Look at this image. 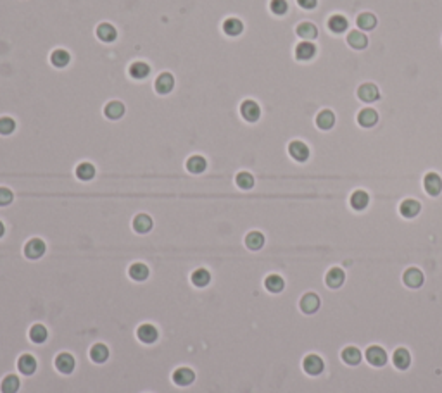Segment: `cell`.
<instances>
[{
  "label": "cell",
  "mask_w": 442,
  "mask_h": 393,
  "mask_svg": "<svg viewBox=\"0 0 442 393\" xmlns=\"http://www.w3.org/2000/svg\"><path fill=\"white\" fill-rule=\"evenodd\" d=\"M333 124H335V114H333L332 111L325 109L316 116V126H318L320 130H325V131L332 130Z\"/></svg>",
  "instance_id": "23"
},
{
  "label": "cell",
  "mask_w": 442,
  "mask_h": 393,
  "mask_svg": "<svg viewBox=\"0 0 442 393\" xmlns=\"http://www.w3.org/2000/svg\"><path fill=\"white\" fill-rule=\"evenodd\" d=\"M133 229L137 233H140V235H144V233H149L150 229H152V219H150V216L138 214L137 218L133 219Z\"/></svg>",
  "instance_id": "24"
},
{
  "label": "cell",
  "mask_w": 442,
  "mask_h": 393,
  "mask_svg": "<svg viewBox=\"0 0 442 393\" xmlns=\"http://www.w3.org/2000/svg\"><path fill=\"white\" fill-rule=\"evenodd\" d=\"M76 176H78L82 181H90V179L95 176V168H93L90 162H82V164L76 168Z\"/></svg>",
  "instance_id": "39"
},
{
  "label": "cell",
  "mask_w": 442,
  "mask_h": 393,
  "mask_svg": "<svg viewBox=\"0 0 442 393\" xmlns=\"http://www.w3.org/2000/svg\"><path fill=\"white\" fill-rule=\"evenodd\" d=\"M223 31L227 33L228 36H238L242 31H244V25H242L240 19L230 18L223 23Z\"/></svg>",
  "instance_id": "28"
},
{
  "label": "cell",
  "mask_w": 442,
  "mask_h": 393,
  "mask_svg": "<svg viewBox=\"0 0 442 393\" xmlns=\"http://www.w3.org/2000/svg\"><path fill=\"white\" fill-rule=\"evenodd\" d=\"M295 31H297V36H301V38L306 40V42L315 40L316 36H318V29H316V26L313 25V23H301Z\"/></svg>",
  "instance_id": "26"
},
{
  "label": "cell",
  "mask_w": 442,
  "mask_h": 393,
  "mask_svg": "<svg viewBox=\"0 0 442 393\" xmlns=\"http://www.w3.org/2000/svg\"><path fill=\"white\" fill-rule=\"evenodd\" d=\"M47 337H49V331H47V328L43 326V324H35V326H31V330H29V338H31V341H35V343H43V341L47 340Z\"/></svg>",
  "instance_id": "40"
},
{
  "label": "cell",
  "mask_w": 442,
  "mask_h": 393,
  "mask_svg": "<svg viewBox=\"0 0 442 393\" xmlns=\"http://www.w3.org/2000/svg\"><path fill=\"white\" fill-rule=\"evenodd\" d=\"M194 379H195V372L192 371L190 367H178L177 371L173 372V381L177 383L178 386L190 385Z\"/></svg>",
  "instance_id": "15"
},
{
  "label": "cell",
  "mask_w": 442,
  "mask_h": 393,
  "mask_svg": "<svg viewBox=\"0 0 442 393\" xmlns=\"http://www.w3.org/2000/svg\"><path fill=\"white\" fill-rule=\"evenodd\" d=\"M289 154L294 161L306 162L309 159V148L304 141L294 140V141H290V145H289Z\"/></svg>",
  "instance_id": "4"
},
{
  "label": "cell",
  "mask_w": 442,
  "mask_h": 393,
  "mask_svg": "<svg viewBox=\"0 0 442 393\" xmlns=\"http://www.w3.org/2000/svg\"><path fill=\"white\" fill-rule=\"evenodd\" d=\"M75 359H73V355L66 354V352H62V354H59L56 357V367L59 372H62V374H71L73 372V369H75Z\"/></svg>",
  "instance_id": "12"
},
{
  "label": "cell",
  "mask_w": 442,
  "mask_h": 393,
  "mask_svg": "<svg viewBox=\"0 0 442 393\" xmlns=\"http://www.w3.org/2000/svg\"><path fill=\"white\" fill-rule=\"evenodd\" d=\"M344 280H346V273H344L340 267H332L325 276L326 286L328 288H340L344 283Z\"/></svg>",
  "instance_id": "16"
},
{
  "label": "cell",
  "mask_w": 442,
  "mask_h": 393,
  "mask_svg": "<svg viewBox=\"0 0 442 393\" xmlns=\"http://www.w3.org/2000/svg\"><path fill=\"white\" fill-rule=\"evenodd\" d=\"M137 337L142 343H154L159 338V331L154 324H142L137 330Z\"/></svg>",
  "instance_id": "8"
},
{
  "label": "cell",
  "mask_w": 442,
  "mask_h": 393,
  "mask_svg": "<svg viewBox=\"0 0 442 393\" xmlns=\"http://www.w3.org/2000/svg\"><path fill=\"white\" fill-rule=\"evenodd\" d=\"M240 114L247 123H256L261 116V109L254 100H244L240 106Z\"/></svg>",
  "instance_id": "6"
},
{
  "label": "cell",
  "mask_w": 442,
  "mask_h": 393,
  "mask_svg": "<svg viewBox=\"0 0 442 393\" xmlns=\"http://www.w3.org/2000/svg\"><path fill=\"white\" fill-rule=\"evenodd\" d=\"M328 28L333 33H344L347 29V19L340 14H335L328 19Z\"/></svg>",
  "instance_id": "38"
},
{
  "label": "cell",
  "mask_w": 442,
  "mask_h": 393,
  "mask_svg": "<svg viewBox=\"0 0 442 393\" xmlns=\"http://www.w3.org/2000/svg\"><path fill=\"white\" fill-rule=\"evenodd\" d=\"M71 57L69 54L66 52V50H54L52 56H50V62L54 64L56 67H66L67 64H69Z\"/></svg>",
  "instance_id": "41"
},
{
  "label": "cell",
  "mask_w": 442,
  "mask_h": 393,
  "mask_svg": "<svg viewBox=\"0 0 442 393\" xmlns=\"http://www.w3.org/2000/svg\"><path fill=\"white\" fill-rule=\"evenodd\" d=\"M423 186L425 192L432 196H437L439 193L442 192V178L437 174V172H428L423 178Z\"/></svg>",
  "instance_id": "5"
},
{
  "label": "cell",
  "mask_w": 442,
  "mask_h": 393,
  "mask_svg": "<svg viewBox=\"0 0 442 393\" xmlns=\"http://www.w3.org/2000/svg\"><path fill=\"white\" fill-rule=\"evenodd\" d=\"M16 130V123L11 117H0V135H11Z\"/></svg>",
  "instance_id": "44"
},
{
  "label": "cell",
  "mask_w": 442,
  "mask_h": 393,
  "mask_svg": "<svg viewBox=\"0 0 442 393\" xmlns=\"http://www.w3.org/2000/svg\"><path fill=\"white\" fill-rule=\"evenodd\" d=\"M175 86V78L170 73H163L156 80V91L161 95H168Z\"/></svg>",
  "instance_id": "14"
},
{
  "label": "cell",
  "mask_w": 442,
  "mask_h": 393,
  "mask_svg": "<svg viewBox=\"0 0 442 393\" xmlns=\"http://www.w3.org/2000/svg\"><path fill=\"white\" fill-rule=\"evenodd\" d=\"M265 286H266V290L271 291V293H280V291L283 290V286H285V281H283V278L278 276V274H269V276L265 280Z\"/></svg>",
  "instance_id": "30"
},
{
  "label": "cell",
  "mask_w": 442,
  "mask_h": 393,
  "mask_svg": "<svg viewBox=\"0 0 442 393\" xmlns=\"http://www.w3.org/2000/svg\"><path fill=\"white\" fill-rule=\"evenodd\" d=\"M299 306L304 314H315L320 309V297L316 293H306Z\"/></svg>",
  "instance_id": "13"
},
{
  "label": "cell",
  "mask_w": 442,
  "mask_h": 393,
  "mask_svg": "<svg viewBox=\"0 0 442 393\" xmlns=\"http://www.w3.org/2000/svg\"><path fill=\"white\" fill-rule=\"evenodd\" d=\"M128 274H130L131 280L135 281H144L149 278V267L145 266V264L142 262H135L130 266V269H128Z\"/></svg>",
  "instance_id": "25"
},
{
  "label": "cell",
  "mask_w": 442,
  "mask_h": 393,
  "mask_svg": "<svg viewBox=\"0 0 442 393\" xmlns=\"http://www.w3.org/2000/svg\"><path fill=\"white\" fill-rule=\"evenodd\" d=\"M45 253V243L40 238H31L25 247V255L28 259H40Z\"/></svg>",
  "instance_id": "9"
},
{
  "label": "cell",
  "mask_w": 442,
  "mask_h": 393,
  "mask_svg": "<svg viewBox=\"0 0 442 393\" xmlns=\"http://www.w3.org/2000/svg\"><path fill=\"white\" fill-rule=\"evenodd\" d=\"M245 245H247V249H251V250H259L263 245H265V236H263V233L251 231L247 236H245Z\"/></svg>",
  "instance_id": "35"
},
{
  "label": "cell",
  "mask_w": 442,
  "mask_h": 393,
  "mask_svg": "<svg viewBox=\"0 0 442 393\" xmlns=\"http://www.w3.org/2000/svg\"><path fill=\"white\" fill-rule=\"evenodd\" d=\"M392 362H394V365H396L397 369H401V371L408 369L410 367V364H411L410 352H408L406 348H397V350L394 352V355H392Z\"/></svg>",
  "instance_id": "21"
},
{
  "label": "cell",
  "mask_w": 442,
  "mask_h": 393,
  "mask_svg": "<svg viewBox=\"0 0 442 393\" xmlns=\"http://www.w3.org/2000/svg\"><path fill=\"white\" fill-rule=\"evenodd\" d=\"M366 361L375 367H382L387 364V352L380 345H372L366 350Z\"/></svg>",
  "instance_id": "2"
},
{
  "label": "cell",
  "mask_w": 442,
  "mask_h": 393,
  "mask_svg": "<svg viewBox=\"0 0 442 393\" xmlns=\"http://www.w3.org/2000/svg\"><path fill=\"white\" fill-rule=\"evenodd\" d=\"M235 181H237V186L242 190H251L252 186H254V176L251 174V172L247 171H242L237 174V178H235Z\"/></svg>",
  "instance_id": "42"
},
{
  "label": "cell",
  "mask_w": 442,
  "mask_h": 393,
  "mask_svg": "<svg viewBox=\"0 0 442 393\" xmlns=\"http://www.w3.org/2000/svg\"><path fill=\"white\" fill-rule=\"evenodd\" d=\"M104 112H106V116L109 117V119H119V117L124 114V106L121 102H118V100H113V102H109L106 106Z\"/></svg>",
  "instance_id": "34"
},
{
  "label": "cell",
  "mask_w": 442,
  "mask_h": 393,
  "mask_svg": "<svg viewBox=\"0 0 442 393\" xmlns=\"http://www.w3.org/2000/svg\"><path fill=\"white\" fill-rule=\"evenodd\" d=\"M357 123L363 128H373L379 123V112L375 109H370V107L361 109L359 114H357Z\"/></svg>",
  "instance_id": "10"
},
{
  "label": "cell",
  "mask_w": 442,
  "mask_h": 393,
  "mask_svg": "<svg viewBox=\"0 0 442 393\" xmlns=\"http://www.w3.org/2000/svg\"><path fill=\"white\" fill-rule=\"evenodd\" d=\"M12 198H14V195H12L11 190H9V188H2V186H0V207L9 205L12 202Z\"/></svg>",
  "instance_id": "45"
},
{
  "label": "cell",
  "mask_w": 442,
  "mask_h": 393,
  "mask_svg": "<svg viewBox=\"0 0 442 393\" xmlns=\"http://www.w3.org/2000/svg\"><path fill=\"white\" fill-rule=\"evenodd\" d=\"M269 9H271L273 14H276V16H283L287 11H289V4H287V0H271V4H269Z\"/></svg>",
  "instance_id": "43"
},
{
  "label": "cell",
  "mask_w": 442,
  "mask_h": 393,
  "mask_svg": "<svg viewBox=\"0 0 442 393\" xmlns=\"http://www.w3.org/2000/svg\"><path fill=\"white\" fill-rule=\"evenodd\" d=\"M18 369L23 372V374H26V376L33 374V372L36 371V361H35V357H33V355H29V354L21 355V357L18 359Z\"/></svg>",
  "instance_id": "22"
},
{
  "label": "cell",
  "mask_w": 442,
  "mask_h": 393,
  "mask_svg": "<svg viewBox=\"0 0 442 393\" xmlns=\"http://www.w3.org/2000/svg\"><path fill=\"white\" fill-rule=\"evenodd\" d=\"M342 361L349 365H357L361 362V352L356 347H346L342 350Z\"/></svg>",
  "instance_id": "32"
},
{
  "label": "cell",
  "mask_w": 442,
  "mask_h": 393,
  "mask_svg": "<svg viewBox=\"0 0 442 393\" xmlns=\"http://www.w3.org/2000/svg\"><path fill=\"white\" fill-rule=\"evenodd\" d=\"M316 2H318V0H297V4L301 5L302 9H315Z\"/></svg>",
  "instance_id": "46"
},
{
  "label": "cell",
  "mask_w": 442,
  "mask_h": 393,
  "mask_svg": "<svg viewBox=\"0 0 442 393\" xmlns=\"http://www.w3.org/2000/svg\"><path fill=\"white\" fill-rule=\"evenodd\" d=\"M351 207L354 209V211H363V209L368 207V204H370V195H368L364 190H356V192L351 195Z\"/></svg>",
  "instance_id": "17"
},
{
  "label": "cell",
  "mask_w": 442,
  "mask_h": 393,
  "mask_svg": "<svg viewBox=\"0 0 442 393\" xmlns=\"http://www.w3.org/2000/svg\"><path fill=\"white\" fill-rule=\"evenodd\" d=\"M357 98L363 100V102H366V104L375 102V100H379L380 98L379 86L373 84V83H363L359 88H357Z\"/></svg>",
  "instance_id": "3"
},
{
  "label": "cell",
  "mask_w": 442,
  "mask_h": 393,
  "mask_svg": "<svg viewBox=\"0 0 442 393\" xmlns=\"http://www.w3.org/2000/svg\"><path fill=\"white\" fill-rule=\"evenodd\" d=\"M150 73V67L145 62H133L130 67V76L135 78V80H144L147 78Z\"/></svg>",
  "instance_id": "37"
},
{
  "label": "cell",
  "mask_w": 442,
  "mask_h": 393,
  "mask_svg": "<svg viewBox=\"0 0 442 393\" xmlns=\"http://www.w3.org/2000/svg\"><path fill=\"white\" fill-rule=\"evenodd\" d=\"M302 367H304V371L308 372L309 376H318V374H322L323 369H325V362H323V359L320 357V355L309 354L308 357L302 361Z\"/></svg>",
  "instance_id": "1"
},
{
  "label": "cell",
  "mask_w": 442,
  "mask_h": 393,
  "mask_svg": "<svg viewBox=\"0 0 442 393\" xmlns=\"http://www.w3.org/2000/svg\"><path fill=\"white\" fill-rule=\"evenodd\" d=\"M316 54V45L313 42H301L297 47H295V57L299 60H309L313 59Z\"/></svg>",
  "instance_id": "18"
},
{
  "label": "cell",
  "mask_w": 442,
  "mask_h": 393,
  "mask_svg": "<svg viewBox=\"0 0 442 393\" xmlns=\"http://www.w3.org/2000/svg\"><path fill=\"white\" fill-rule=\"evenodd\" d=\"M4 233H5V228H4V223L0 221V238H2V236H4Z\"/></svg>",
  "instance_id": "47"
},
{
  "label": "cell",
  "mask_w": 442,
  "mask_h": 393,
  "mask_svg": "<svg viewBox=\"0 0 442 393\" xmlns=\"http://www.w3.org/2000/svg\"><path fill=\"white\" fill-rule=\"evenodd\" d=\"M421 211V205L418 200H413V198H406L404 202H401L399 205V212L403 218L411 219V218H416Z\"/></svg>",
  "instance_id": "11"
},
{
  "label": "cell",
  "mask_w": 442,
  "mask_h": 393,
  "mask_svg": "<svg viewBox=\"0 0 442 393\" xmlns=\"http://www.w3.org/2000/svg\"><path fill=\"white\" fill-rule=\"evenodd\" d=\"M356 25L359 26V29H366V31H370V29H373L377 26V18L372 14V12H363V14L357 16Z\"/></svg>",
  "instance_id": "33"
},
{
  "label": "cell",
  "mask_w": 442,
  "mask_h": 393,
  "mask_svg": "<svg viewBox=\"0 0 442 393\" xmlns=\"http://www.w3.org/2000/svg\"><path fill=\"white\" fill-rule=\"evenodd\" d=\"M0 390H2V393H16L19 390V378L14 374L5 376V378L2 379Z\"/></svg>",
  "instance_id": "36"
},
{
  "label": "cell",
  "mask_w": 442,
  "mask_h": 393,
  "mask_svg": "<svg viewBox=\"0 0 442 393\" xmlns=\"http://www.w3.org/2000/svg\"><path fill=\"white\" fill-rule=\"evenodd\" d=\"M206 168H207V162H206V159L202 157V155H192V157L187 161V169L190 172H194V174L204 172Z\"/></svg>",
  "instance_id": "29"
},
{
  "label": "cell",
  "mask_w": 442,
  "mask_h": 393,
  "mask_svg": "<svg viewBox=\"0 0 442 393\" xmlns=\"http://www.w3.org/2000/svg\"><path fill=\"white\" fill-rule=\"evenodd\" d=\"M190 280H192V283H194L195 286L204 288V286H207L209 281H211V274H209V271H207V269L201 267V269H195L194 273H192Z\"/></svg>",
  "instance_id": "31"
},
{
  "label": "cell",
  "mask_w": 442,
  "mask_h": 393,
  "mask_svg": "<svg viewBox=\"0 0 442 393\" xmlns=\"http://www.w3.org/2000/svg\"><path fill=\"white\" fill-rule=\"evenodd\" d=\"M423 273H421L418 267H410V269L404 271L403 274V281L408 288H420L423 284Z\"/></svg>",
  "instance_id": "7"
},
{
  "label": "cell",
  "mask_w": 442,
  "mask_h": 393,
  "mask_svg": "<svg viewBox=\"0 0 442 393\" xmlns=\"http://www.w3.org/2000/svg\"><path fill=\"white\" fill-rule=\"evenodd\" d=\"M90 357H92V361L97 362V364H102V362H106L107 357H109V348H107L104 343H95L92 348H90Z\"/></svg>",
  "instance_id": "27"
},
{
  "label": "cell",
  "mask_w": 442,
  "mask_h": 393,
  "mask_svg": "<svg viewBox=\"0 0 442 393\" xmlns=\"http://www.w3.org/2000/svg\"><path fill=\"white\" fill-rule=\"evenodd\" d=\"M347 43H349V47H353V49L363 50L368 47V38L364 33L359 31V29H354V31H349V35H347Z\"/></svg>",
  "instance_id": "19"
},
{
  "label": "cell",
  "mask_w": 442,
  "mask_h": 393,
  "mask_svg": "<svg viewBox=\"0 0 442 393\" xmlns=\"http://www.w3.org/2000/svg\"><path fill=\"white\" fill-rule=\"evenodd\" d=\"M97 36H99V40H102V42L111 43V42L116 40L118 31H116V28H114L113 25H109V23H102V25L97 26Z\"/></svg>",
  "instance_id": "20"
}]
</instances>
